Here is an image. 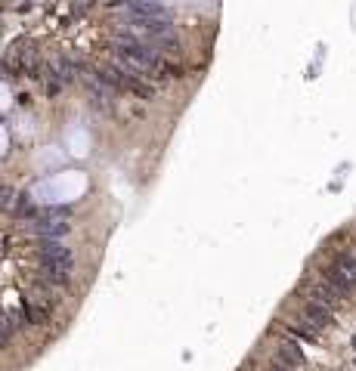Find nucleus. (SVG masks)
<instances>
[{"label": "nucleus", "instance_id": "0eeeda50", "mask_svg": "<svg viewBox=\"0 0 356 371\" xmlns=\"http://www.w3.org/2000/svg\"><path fill=\"white\" fill-rule=\"evenodd\" d=\"M13 331H15V322L4 313V315H0V350H4V346L13 340Z\"/></svg>", "mask_w": 356, "mask_h": 371}, {"label": "nucleus", "instance_id": "6e6552de", "mask_svg": "<svg viewBox=\"0 0 356 371\" xmlns=\"http://www.w3.org/2000/svg\"><path fill=\"white\" fill-rule=\"evenodd\" d=\"M0 204H13V189L10 186H0Z\"/></svg>", "mask_w": 356, "mask_h": 371}, {"label": "nucleus", "instance_id": "39448f33", "mask_svg": "<svg viewBox=\"0 0 356 371\" xmlns=\"http://www.w3.org/2000/svg\"><path fill=\"white\" fill-rule=\"evenodd\" d=\"M276 362L279 365H285V368H300L304 365V353H300L298 344H282L279 346V353H276Z\"/></svg>", "mask_w": 356, "mask_h": 371}, {"label": "nucleus", "instance_id": "423d86ee", "mask_svg": "<svg viewBox=\"0 0 356 371\" xmlns=\"http://www.w3.org/2000/svg\"><path fill=\"white\" fill-rule=\"evenodd\" d=\"M34 226H37V232H44L46 238H62V235H68V229H72L65 220H53V216H44V220H37Z\"/></svg>", "mask_w": 356, "mask_h": 371}, {"label": "nucleus", "instance_id": "7ed1b4c3", "mask_svg": "<svg viewBox=\"0 0 356 371\" xmlns=\"http://www.w3.org/2000/svg\"><path fill=\"white\" fill-rule=\"evenodd\" d=\"M322 278L329 285H335L341 294H347L356 285V257H350V254H341V257L331 263L329 269H325Z\"/></svg>", "mask_w": 356, "mask_h": 371}, {"label": "nucleus", "instance_id": "f257e3e1", "mask_svg": "<svg viewBox=\"0 0 356 371\" xmlns=\"http://www.w3.org/2000/svg\"><path fill=\"white\" fill-rule=\"evenodd\" d=\"M112 56H115V65H121L124 72L139 74V77H152V74L174 72V68H170L167 62L161 59V53L152 50V44L136 41L134 34L118 37V41L112 44Z\"/></svg>", "mask_w": 356, "mask_h": 371}, {"label": "nucleus", "instance_id": "20e7f679", "mask_svg": "<svg viewBox=\"0 0 356 371\" xmlns=\"http://www.w3.org/2000/svg\"><path fill=\"white\" fill-rule=\"evenodd\" d=\"M127 15H143V19H170V13L155 0H130Z\"/></svg>", "mask_w": 356, "mask_h": 371}, {"label": "nucleus", "instance_id": "f03ea898", "mask_svg": "<svg viewBox=\"0 0 356 371\" xmlns=\"http://www.w3.org/2000/svg\"><path fill=\"white\" fill-rule=\"evenodd\" d=\"M37 263H41V273H44L46 282L68 285L75 260H72V251L62 247L56 238H46V242H41V247H37Z\"/></svg>", "mask_w": 356, "mask_h": 371}]
</instances>
